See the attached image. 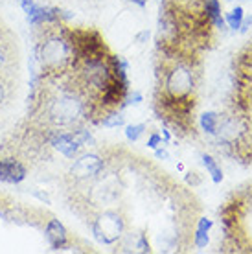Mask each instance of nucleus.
<instances>
[{"label": "nucleus", "instance_id": "obj_9", "mask_svg": "<svg viewBox=\"0 0 252 254\" xmlns=\"http://www.w3.org/2000/svg\"><path fill=\"white\" fill-rule=\"evenodd\" d=\"M214 227V221L208 219V217H201L197 221L195 227V236H193V243H195L197 249H206L210 243V230Z\"/></svg>", "mask_w": 252, "mask_h": 254}, {"label": "nucleus", "instance_id": "obj_21", "mask_svg": "<svg viewBox=\"0 0 252 254\" xmlns=\"http://www.w3.org/2000/svg\"><path fill=\"white\" fill-rule=\"evenodd\" d=\"M147 39H149V30H142V32L136 35V43H140V45H142V43H144V41H147Z\"/></svg>", "mask_w": 252, "mask_h": 254}, {"label": "nucleus", "instance_id": "obj_20", "mask_svg": "<svg viewBox=\"0 0 252 254\" xmlns=\"http://www.w3.org/2000/svg\"><path fill=\"white\" fill-rule=\"evenodd\" d=\"M155 157H157L158 160H170V153L166 151L164 146H160L155 149Z\"/></svg>", "mask_w": 252, "mask_h": 254}, {"label": "nucleus", "instance_id": "obj_22", "mask_svg": "<svg viewBox=\"0 0 252 254\" xmlns=\"http://www.w3.org/2000/svg\"><path fill=\"white\" fill-rule=\"evenodd\" d=\"M197 173H188V175H186V183H188V185H199V179L195 177Z\"/></svg>", "mask_w": 252, "mask_h": 254}, {"label": "nucleus", "instance_id": "obj_15", "mask_svg": "<svg viewBox=\"0 0 252 254\" xmlns=\"http://www.w3.org/2000/svg\"><path fill=\"white\" fill-rule=\"evenodd\" d=\"M145 133V124H131L126 127V138L129 142H138Z\"/></svg>", "mask_w": 252, "mask_h": 254}, {"label": "nucleus", "instance_id": "obj_1", "mask_svg": "<svg viewBox=\"0 0 252 254\" xmlns=\"http://www.w3.org/2000/svg\"><path fill=\"white\" fill-rule=\"evenodd\" d=\"M48 32L37 46L35 61L43 77L59 79V77L76 68V54L68 37V30L63 24L46 26Z\"/></svg>", "mask_w": 252, "mask_h": 254}, {"label": "nucleus", "instance_id": "obj_10", "mask_svg": "<svg viewBox=\"0 0 252 254\" xmlns=\"http://www.w3.org/2000/svg\"><path fill=\"white\" fill-rule=\"evenodd\" d=\"M204 13H206V19L219 30H225V17L221 15V2L219 0H204Z\"/></svg>", "mask_w": 252, "mask_h": 254}, {"label": "nucleus", "instance_id": "obj_12", "mask_svg": "<svg viewBox=\"0 0 252 254\" xmlns=\"http://www.w3.org/2000/svg\"><path fill=\"white\" fill-rule=\"evenodd\" d=\"M199 124H201V129L206 134H217V129H219V115L214 113V111L202 113Z\"/></svg>", "mask_w": 252, "mask_h": 254}, {"label": "nucleus", "instance_id": "obj_14", "mask_svg": "<svg viewBox=\"0 0 252 254\" xmlns=\"http://www.w3.org/2000/svg\"><path fill=\"white\" fill-rule=\"evenodd\" d=\"M243 17H245V13H243V7L241 6H236L230 13H227V17H225V22L228 24L230 30H240L241 26H243Z\"/></svg>", "mask_w": 252, "mask_h": 254}, {"label": "nucleus", "instance_id": "obj_4", "mask_svg": "<svg viewBox=\"0 0 252 254\" xmlns=\"http://www.w3.org/2000/svg\"><path fill=\"white\" fill-rule=\"evenodd\" d=\"M193 90V72L186 64H177L166 76V92L170 98H188Z\"/></svg>", "mask_w": 252, "mask_h": 254}, {"label": "nucleus", "instance_id": "obj_18", "mask_svg": "<svg viewBox=\"0 0 252 254\" xmlns=\"http://www.w3.org/2000/svg\"><path fill=\"white\" fill-rule=\"evenodd\" d=\"M145 146L149 147V149H157V147H160V146H164V138H162V134L160 133H151L149 134V138H147V144Z\"/></svg>", "mask_w": 252, "mask_h": 254}, {"label": "nucleus", "instance_id": "obj_23", "mask_svg": "<svg viewBox=\"0 0 252 254\" xmlns=\"http://www.w3.org/2000/svg\"><path fill=\"white\" fill-rule=\"evenodd\" d=\"M127 2H131V4H134V6H138V7L147 6V0H127Z\"/></svg>", "mask_w": 252, "mask_h": 254}, {"label": "nucleus", "instance_id": "obj_3", "mask_svg": "<svg viewBox=\"0 0 252 254\" xmlns=\"http://www.w3.org/2000/svg\"><path fill=\"white\" fill-rule=\"evenodd\" d=\"M22 11L26 13V19L35 28H46V26L61 24L63 19H70L72 15H63V9L52 6L37 4L35 0H19Z\"/></svg>", "mask_w": 252, "mask_h": 254}, {"label": "nucleus", "instance_id": "obj_7", "mask_svg": "<svg viewBox=\"0 0 252 254\" xmlns=\"http://www.w3.org/2000/svg\"><path fill=\"white\" fill-rule=\"evenodd\" d=\"M28 177V168L20 160L7 157L0 159V181L6 185H20Z\"/></svg>", "mask_w": 252, "mask_h": 254}, {"label": "nucleus", "instance_id": "obj_16", "mask_svg": "<svg viewBox=\"0 0 252 254\" xmlns=\"http://www.w3.org/2000/svg\"><path fill=\"white\" fill-rule=\"evenodd\" d=\"M144 102V96L140 94L138 90H127V94L124 96V102H122V107H131V105H140Z\"/></svg>", "mask_w": 252, "mask_h": 254}, {"label": "nucleus", "instance_id": "obj_13", "mask_svg": "<svg viewBox=\"0 0 252 254\" xmlns=\"http://www.w3.org/2000/svg\"><path fill=\"white\" fill-rule=\"evenodd\" d=\"M100 124L103 127H107V129H114V127H120L126 124V116H124L122 111H109L107 115L100 120Z\"/></svg>", "mask_w": 252, "mask_h": 254}, {"label": "nucleus", "instance_id": "obj_6", "mask_svg": "<svg viewBox=\"0 0 252 254\" xmlns=\"http://www.w3.org/2000/svg\"><path fill=\"white\" fill-rule=\"evenodd\" d=\"M76 162L72 164V170L70 173L76 179H81V181H87V179H96L103 172L105 168V162L101 157H98L96 153H85L81 157H76Z\"/></svg>", "mask_w": 252, "mask_h": 254}, {"label": "nucleus", "instance_id": "obj_19", "mask_svg": "<svg viewBox=\"0 0 252 254\" xmlns=\"http://www.w3.org/2000/svg\"><path fill=\"white\" fill-rule=\"evenodd\" d=\"M134 249H138L140 253H151V245L147 242V236L140 234L138 238H136V242H134Z\"/></svg>", "mask_w": 252, "mask_h": 254}, {"label": "nucleus", "instance_id": "obj_8", "mask_svg": "<svg viewBox=\"0 0 252 254\" xmlns=\"http://www.w3.org/2000/svg\"><path fill=\"white\" fill-rule=\"evenodd\" d=\"M44 238H46L48 245H50L54 251H64L70 243L68 230H66V227H64L59 219H56V217L48 219L46 225H44Z\"/></svg>", "mask_w": 252, "mask_h": 254}, {"label": "nucleus", "instance_id": "obj_11", "mask_svg": "<svg viewBox=\"0 0 252 254\" xmlns=\"http://www.w3.org/2000/svg\"><path fill=\"white\" fill-rule=\"evenodd\" d=\"M202 160V166L206 168V172H208L210 179L214 181L215 185H219L221 181H223V170H221V166L217 164V160L212 157V155H208V153H204L201 157Z\"/></svg>", "mask_w": 252, "mask_h": 254}, {"label": "nucleus", "instance_id": "obj_2", "mask_svg": "<svg viewBox=\"0 0 252 254\" xmlns=\"http://www.w3.org/2000/svg\"><path fill=\"white\" fill-rule=\"evenodd\" d=\"M126 223L118 212L107 210L92 223V234L101 245H114L124 236Z\"/></svg>", "mask_w": 252, "mask_h": 254}, {"label": "nucleus", "instance_id": "obj_17", "mask_svg": "<svg viewBox=\"0 0 252 254\" xmlns=\"http://www.w3.org/2000/svg\"><path fill=\"white\" fill-rule=\"evenodd\" d=\"M76 140L79 142V146L85 147V146H94V136L90 134V131L87 129H76V131H72Z\"/></svg>", "mask_w": 252, "mask_h": 254}, {"label": "nucleus", "instance_id": "obj_5", "mask_svg": "<svg viewBox=\"0 0 252 254\" xmlns=\"http://www.w3.org/2000/svg\"><path fill=\"white\" fill-rule=\"evenodd\" d=\"M46 140H48V144H50L56 151H59L63 157H66V159L74 160L79 155V151H81V146H79V142L76 140V136H74V133L72 131H63V129H52L50 133H48V136H46Z\"/></svg>", "mask_w": 252, "mask_h": 254}]
</instances>
